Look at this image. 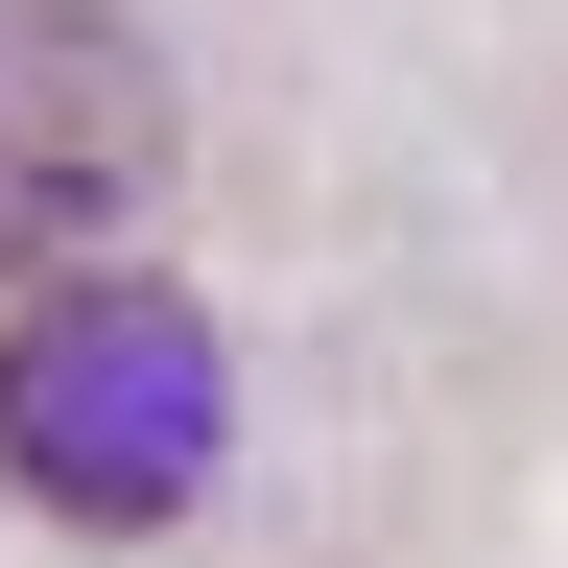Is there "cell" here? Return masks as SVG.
Segmentation results:
<instances>
[{
  "mask_svg": "<svg viewBox=\"0 0 568 568\" xmlns=\"http://www.w3.org/2000/svg\"><path fill=\"white\" fill-rule=\"evenodd\" d=\"M213 450H237V355H213L190 284H48V308L0 332V474H24L48 521L142 545V521L213 497Z\"/></svg>",
  "mask_w": 568,
  "mask_h": 568,
  "instance_id": "obj_1",
  "label": "cell"
},
{
  "mask_svg": "<svg viewBox=\"0 0 568 568\" xmlns=\"http://www.w3.org/2000/svg\"><path fill=\"white\" fill-rule=\"evenodd\" d=\"M142 166H166V48L119 0H0V284L24 261H95Z\"/></svg>",
  "mask_w": 568,
  "mask_h": 568,
  "instance_id": "obj_2",
  "label": "cell"
}]
</instances>
